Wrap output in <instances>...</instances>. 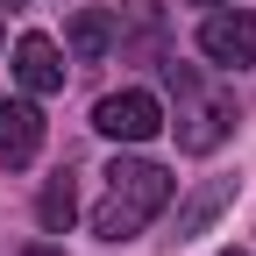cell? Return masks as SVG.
Segmentation results:
<instances>
[{"label": "cell", "instance_id": "cell-1", "mask_svg": "<svg viewBox=\"0 0 256 256\" xmlns=\"http://www.w3.org/2000/svg\"><path fill=\"white\" fill-rule=\"evenodd\" d=\"M171 192H178V178L164 164H150V156H114L107 200L92 206V228H100L107 242H128V235H142L150 220L171 206Z\"/></svg>", "mask_w": 256, "mask_h": 256}, {"label": "cell", "instance_id": "cell-2", "mask_svg": "<svg viewBox=\"0 0 256 256\" xmlns=\"http://www.w3.org/2000/svg\"><path fill=\"white\" fill-rule=\"evenodd\" d=\"M164 86L178 92V150L206 156L235 136V100H220V92H200V78L185 72V64H164Z\"/></svg>", "mask_w": 256, "mask_h": 256}, {"label": "cell", "instance_id": "cell-3", "mask_svg": "<svg viewBox=\"0 0 256 256\" xmlns=\"http://www.w3.org/2000/svg\"><path fill=\"white\" fill-rule=\"evenodd\" d=\"M92 128L114 136V142H150L156 128H164V107H156V92L128 86V92H107V100L92 107Z\"/></svg>", "mask_w": 256, "mask_h": 256}, {"label": "cell", "instance_id": "cell-4", "mask_svg": "<svg viewBox=\"0 0 256 256\" xmlns=\"http://www.w3.org/2000/svg\"><path fill=\"white\" fill-rule=\"evenodd\" d=\"M200 50L214 57V64H256V14L249 8H220V14H206L200 22Z\"/></svg>", "mask_w": 256, "mask_h": 256}, {"label": "cell", "instance_id": "cell-5", "mask_svg": "<svg viewBox=\"0 0 256 256\" xmlns=\"http://www.w3.org/2000/svg\"><path fill=\"white\" fill-rule=\"evenodd\" d=\"M14 78L28 100H50V92H64V50L43 36V28H28V36L14 43Z\"/></svg>", "mask_w": 256, "mask_h": 256}, {"label": "cell", "instance_id": "cell-6", "mask_svg": "<svg viewBox=\"0 0 256 256\" xmlns=\"http://www.w3.org/2000/svg\"><path fill=\"white\" fill-rule=\"evenodd\" d=\"M36 150H43V114H36V100H0V164L22 171Z\"/></svg>", "mask_w": 256, "mask_h": 256}, {"label": "cell", "instance_id": "cell-7", "mask_svg": "<svg viewBox=\"0 0 256 256\" xmlns=\"http://www.w3.org/2000/svg\"><path fill=\"white\" fill-rule=\"evenodd\" d=\"M228 206H235V178H206V185H200V192H192V200L178 206V242L206 235V228H214V220L228 214Z\"/></svg>", "mask_w": 256, "mask_h": 256}, {"label": "cell", "instance_id": "cell-8", "mask_svg": "<svg viewBox=\"0 0 256 256\" xmlns=\"http://www.w3.org/2000/svg\"><path fill=\"white\" fill-rule=\"evenodd\" d=\"M64 43H72V64H100L114 50V14L107 8H78L72 28H64Z\"/></svg>", "mask_w": 256, "mask_h": 256}, {"label": "cell", "instance_id": "cell-9", "mask_svg": "<svg viewBox=\"0 0 256 256\" xmlns=\"http://www.w3.org/2000/svg\"><path fill=\"white\" fill-rule=\"evenodd\" d=\"M72 214H78V192H72V178L57 171V178L43 185V200H36V220H43L50 235H64V228H72Z\"/></svg>", "mask_w": 256, "mask_h": 256}, {"label": "cell", "instance_id": "cell-10", "mask_svg": "<svg viewBox=\"0 0 256 256\" xmlns=\"http://www.w3.org/2000/svg\"><path fill=\"white\" fill-rule=\"evenodd\" d=\"M192 8H220V0H192Z\"/></svg>", "mask_w": 256, "mask_h": 256}, {"label": "cell", "instance_id": "cell-11", "mask_svg": "<svg viewBox=\"0 0 256 256\" xmlns=\"http://www.w3.org/2000/svg\"><path fill=\"white\" fill-rule=\"evenodd\" d=\"M28 256H57V249H28Z\"/></svg>", "mask_w": 256, "mask_h": 256}, {"label": "cell", "instance_id": "cell-12", "mask_svg": "<svg viewBox=\"0 0 256 256\" xmlns=\"http://www.w3.org/2000/svg\"><path fill=\"white\" fill-rule=\"evenodd\" d=\"M0 8H22V0H0Z\"/></svg>", "mask_w": 256, "mask_h": 256}, {"label": "cell", "instance_id": "cell-13", "mask_svg": "<svg viewBox=\"0 0 256 256\" xmlns=\"http://www.w3.org/2000/svg\"><path fill=\"white\" fill-rule=\"evenodd\" d=\"M0 43H8V36H0Z\"/></svg>", "mask_w": 256, "mask_h": 256}]
</instances>
